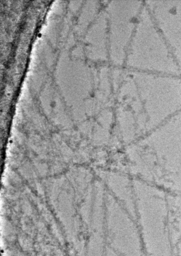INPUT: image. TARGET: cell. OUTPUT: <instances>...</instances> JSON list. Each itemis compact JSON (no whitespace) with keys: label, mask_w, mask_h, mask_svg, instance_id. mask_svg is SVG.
<instances>
[{"label":"cell","mask_w":181,"mask_h":256,"mask_svg":"<svg viewBox=\"0 0 181 256\" xmlns=\"http://www.w3.org/2000/svg\"><path fill=\"white\" fill-rule=\"evenodd\" d=\"M124 66L131 71L181 75L180 66L145 4L128 48Z\"/></svg>","instance_id":"2"},{"label":"cell","mask_w":181,"mask_h":256,"mask_svg":"<svg viewBox=\"0 0 181 256\" xmlns=\"http://www.w3.org/2000/svg\"><path fill=\"white\" fill-rule=\"evenodd\" d=\"M126 150L134 177L181 194V110Z\"/></svg>","instance_id":"1"},{"label":"cell","mask_w":181,"mask_h":256,"mask_svg":"<svg viewBox=\"0 0 181 256\" xmlns=\"http://www.w3.org/2000/svg\"><path fill=\"white\" fill-rule=\"evenodd\" d=\"M145 3L142 1H119L112 5V57L118 67L125 64L127 50L134 36Z\"/></svg>","instance_id":"4"},{"label":"cell","mask_w":181,"mask_h":256,"mask_svg":"<svg viewBox=\"0 0 181 256\" xmlns=\"http://www.w3.org/2000/svg\"><path fill=\"white\" fill-rule=\"evenodd\" d=\"M145 4L181 69V0H148Z\"/></svg>","instance_id":"5"},{"label":"cell","mask_w":181,"mask_h":256,"mask_svg":"<svg viewBox=\"0 0 181 256\" xmlns=\"http://www.w3.org/2000/svg\"><path fill=\"white\" fill-rule=\"evenodd\" d=\"M129 71L138 91L140 128L143 124L145 135L181 110V75Z\"/></svg>","instance_id":"3"}]
</instances>
